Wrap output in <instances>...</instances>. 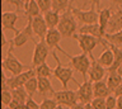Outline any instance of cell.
Wrapping results in <instances>:
<instances>
[{
    "label": "cell",
    "instance_id": "obj_14",
    "mask_svg": "<svg viewBox=\"0 0 122 109\" xmlns=\"http://www.w3.org/2000/svg\"><path fill=\"white\" fill-rule=\"evenodd\" d=\"M32 27H33V32H34V36H37L41 41H45L46 36L48 33V27H47V23H46L45 18L42 15H38L36 18L32 19Z\"/></svg>",
    "mask_w": 122,
    "mask_h": 109
},
{
    "label": "cell",
    "instance_id": "obj_22",
    "mask_svg": "<svg viewBox=\"0 0 122 109\" xmlns=\"http://www.w3.org/2000/svg\"><path fill=\"white\" fill-rule=\"evenodd\" d=\"M24 14L27 17V19H33L38 15H41V9L38 6L37 1H29L24 4Z\"/></svg>",
    "mask_w": 122,
    "mask_h": 109
},
{
    "label": "cell",
    "instance_id": "obj_30",
    "mask_svg": "<svg viewBox=\"0 0 122 109\" xmlns=\"http://www.w3.org/2000/svg\"><path fill=\"white\" fill-rule=\"evenodd\" d=\"M59 104L53 98H43L42 103L40 104V109H57Z\"/></svg>",
    "mask_w": 122,
    "mask_h": 109
},
{
    "label": "cell",
    "instance_id": "obj_50",
    "mask_svg": "<svg viewBox=\"0 0 122 109\" xmlns=\"http://www.w3.org/2000/svg\"><path fill=\"white\" fill-rule=\"evenodd\" d=\"M121 48H122V46H121Z\"/></svg>",
    "mask_w": 122,
    "mask_h": 109
},
{
    "label": "cell",
    "instance_id": "obj_12",
    "mask_svg": "<svg viewBox=\"0 0 122 109\" xmlns=\"http://www.w3.org/2000/svg\"><path fill=\"white\" fill-rule=\"evenodd\" d=\"M78 99L80 104H88L94 99L93 93V84L90 80H85L80 86H78Z\"/></svg>",
    "mask_w": 122,
    "mask_h": 109
},
{
    "label": "cell",
    "instance_id": "obj_3",
    "mask_svg": "<svg viewBox=\"0 0 122 109\" xmlns=\"http://www.w3.org/2000/svg\"><path fill=\"white\" fill-rule=\"evenodd\" d=\"M9 46L10 47H9V50H8V52H6V56L3 60V69L8 70L13 76H15V75H19V74L24 72L25 66L14 56V53H13L14 44L11 43L10 41H9Z\"/></svg>",
    "mask_w": 122,
    "mask_h": 109
},
{
    "label": "cell",
    "instance_id": "obj_26",
    "mask_svg": "<svg viewBox=\"0 0 122 109\" xmlns=\"http://www.w3.org/2000/svg\"><path fill=\"white\" fill-rule=\"evenodd\" d=\"M71 5V0H52V10L56 13L64 14Z\"/></svg>",
    "mask_w": 122,
    "mask_h": 109
},
{
    "label": "cell",
    "instance_id": "obj_6",
    "mask_svg": "<svg viewBox=\"0 0 122 109\" xmlns=\"http://www.w3.org/2000/svg\"><path fill=\"white\" fill-rule=\"evenodd\" d=\"M52 98L57 101L59 105H65V107H69V108H72L74 105L79 103L78 93L69 89H62L60 91H56Z\"/></svg>",
    "mask_w": 122,
    "mask_h": 109
},
{
    "label": "cell",
    "instance_id": "obj_51",
    "mask_svg": "<svg viewBox=\"0 0 122 109\" xmlns=\"http://www.w3.org/2000/svg\"><path fill=\"white\" fill-rule=\"evenodd\" d=\"M71 1H72V0H71Z\"/></svg>",
    "mask_w": 122,
    "mask_h": 109
},
{
    "label": "cell",
    "instance_id": "obj_17",
    "mask_svg": "<svg viewBox=\"0 0 122 109\" xmlns=\"http://www.w3.org/2000/svg\"><path fill=\"white\" fill-rule=\"evenodd\" d=\"M102 44L104 46V51L101 53V56L98 57V60L97 61L101 63V65L104 67V69H107L108 70L111 66L113 65V61H114V55H113V52H112V50L107 46V41H106V38L104 39H102Z\"/></svg>",
    "mask_w": 122,
    "mask_h": 109
},
{
    "label": "cell",
    "instance_id": "obj_11",
    "mask_svg": "<svg viewBox=\"0 0 122 109\" xmlns=\"http://www.w3.org/2000/svg\"><path fill=\"white\" fill-rule=\"evenodd\" d=\"M61 39H62V36H61V33L57 31V29H50L48 33H47V36H46V38H45V42H46V44H47L50 48L59 51V52H61L62 55L66 56V57H69L70 55H69L67 52L60 46Z\"/></svg>",
    "mask_w": 122,
    "mask_h": 109
},
{
    "label": "cell",
    "instance_id": "obj_31",
    "mask_svg": "<svg viewBox=\"0 0 122 109\" xmlns=\"http://www.w3.org/2000/svg\"><path fill=\"white\" fill-rule=\"evenodd\" d=\"M37 4L41 9V13H47L52 10V0H37Z\"/></svg>",
    "mask_w": 122,
    "mask_h": 109
},
{
    "label": "cell",
    "instance_id": "obj_1",
    "mask_svg": "<svg viewBox=\"0 0 122 109\" xmlns=\"http://www.w3.org/2000/svg\"><path fill=\"white\" fill-rule=\"evenodd\" d=\"M57 31L61 33L62 38H74L76 34V31H79L78 20H76V18L71 12V5L67 9V12L61 14V19L59 25H57Z\"/></svg>",
    "mask_w": 122,
    "mask_h": 109
},
{
    "label": "cell",
    "instance_id": "obj_19",
    "mask_svg": "<svg viewBox=\"0 0 122 109\" xmlns=\"http://www.w3.org/2000/svg\"><path fill=\"white\" fill-rule=\"evenodd\" d=\"M38 79V93L40 95H42L43 98H47L48 94H51L53 96L55 94V89L52 86V82L48 77H37Z\"/></svg>",
    "mask_w": 122,
    "mask_h": 109
},
{
    "label": "cell",
    "instance_id": "obj_20",
    "mask_svg": "<svg viewBox=\"0 0 122 109\" xmlns=\"http://www.w3.org/2000/svg\"><path fill=\"white\" fill-rule=\"evenodd\" d=\"M93 93H94V98H108L112 91L109 90L108 85H107L106 81H97V82H93Z\"/></svg>",
    "mask_w": 122,
    "mask_h": 109
},
{
    "label": "cell",
    "instance_id": "obj_45",
    "mask_svg": "<svg viewBox=\"0 0 122 109\" xmlns=\"http://www.w3.org/2000/svg\"><path fill=\"white\" fill-rule=\"evenodd\" d=\"M116 72H117L118 75H121V76H122V63H121L120 66H118V69H117V71H116Z\"/></svg>",
    "mask_w": 122,
    "mask_h": 109
},
{
    "label": "cell",
    "instance_id": "obj_38",
    "mask_svg": "<svg viewBox=\"0 0 122 109\" xmlns=\"http://www.w3.org/2000/svg\"><path fill=\"white\" fill-rule=\"evenodd\" d=\"M113 95L116 96V98H120V96H122V84H121V85L118 86V88H117V89L113 91Z\"/></svg>",
    "mask_w": 122,
    "mask_h": 109
},
{
    "label": "cell",
    "instance_id": "obj_33",
    "mask_svg": "<svg viewBox=\"0 0 122 109\" xmlns=\"http://www.w3.org/2000/svg\"><path fill=\"white\" fill-rule=\"evenodd\" d=\"M106 108L107 109H117V98L111 94L108 98H106Z\"/></svg>",
    "mask_w": 122,
    "mask_h": 109
},
{
    "label": "cell",
    "instance_id": "obj_29",
    "mask_svg": "<svg viewBox=\"0 0 122 109\" xmlns=\"http://www.w3.org/2000/svg\"><path fill=\"white\" fill-rule=\"evenodd\" d=\"M104 38L108 41L109 43H112L117 47L122 46V31H118L116 33H106Z\"/></svg>",
    "mask_w": 122,
    "mask_h": 109
},
{
    "label": "cell",
    "instance_id": "obj_40",
    "mask_svg": "<svg viewBox=\"0 0 122 109\" xmlns=\"http://www.w3.org/2000/svg\"><path fill=\"white\" fill-rule=\"evenodd\" d=\"M117 109H122V96L117 98Z\"/></svg>",
    "mask_w": 122,
    "mask_h": 109
},
{
    "label": "cell",
    "instance_id": "obj_2",
    "mask_svg": "<svg viewBox=\"0 0 122 109\" xmlns=\"http://www.w3.org/2000/svg\"><path fill=\"white\" fill-rule=\"evenodd\" d=\"M51 55H52V57L55 58V61L57 63L56 67L53 69V76L62 84V89H67V84L71 80L74 81L78 86H80V84L74 79V69H71L70 66H62L61 65L60 60H59V57H57V55L55 53V52H51Z\"/></svg>",
    "mask_w": 122,
    "mask_h": 109
},
{
    "label": "cell",
    "instance_id": "obj_16",
    "mask_svg": "<svg viewBox=\"0 0 122 109\" xmlns=\"http://www.w3.org/2000/svg\"><path fill=\"white\" fill-rule=\"evenodd\" d=\"M79 34H89V36H93L98 39H104L106 37V31H103L102 27L99 25L98 23L95 24H89V25H83V27L79 28Z\"/></svg>",
    "mask_w": 122,
    "mask_h": 109
},
{
    "label": "cell",
    "instance_id": "obj_4",
    "mask_svg": "<svg viewBox=\"0 0 122 109\" xmlns=\"http://www.w3.org/2000/svg\"><path fill=\"white\" fill-rule=\"evenodd\" d=\"M67 58L70 60L69 66L72 67L75 71H78L79 74H81V76L84 77V81H85L86 75L89 74V70L92 66V61H90L89 55L81 53V55H76V56H69Z\"/></svg>",
    "mask_w": 122,
    "mask_h": 109
},
{
    "label": "cell",
    "instance_id": "obj_7",
    "mask_svg": "<svg viewBox=\"0 0 122 109\" xmlns=\"http://www.w3.org/2000/svg\"><path fill=\"white\" fill-rule=\"evenodd\" d=\"M74 38L78 42L80 50H81L83 53L86 55H92V52L94 51V48L98 46V44H102V39H98L93 36L89 34H75Z\"/></svg>",
    "mask_w": 122,
    "mask_h": 109
},
{
    "label": "cell",
    "instance_id": "obj_34",
    "mask_svg": "<svg viewBox=\"0 0 122 109\" xmlns=\"http://www.w3.org/2000/svg\"><path fill=\"white\" fill-rule=\"evenodd\" d=\"M90 103H92L94 109H107L106 108V99H103V98H94Z\"/></svg>",
    "mask_w": 122,
    "mask_h": 109
},
{
    "label": "cell",
    "instance_id": "obj_27",
    "mask_svg": "<svg viewBox=\"0 0 122 109\" xmlns=\"http://www.w3.org/2000/svg\"><path fill=\"white\" fill-rule=\"evenodd\" d=\"M34 71H36V75L37 77H51L53 76V70L50 67L47 63H42V65L37 66L36 69H34Z\"/></svg>",
    "mask_w": 122,
    "mask_h": 109
},
{
    "label": "cell",
    "instance_id": "obj_32",
    "mask_svg": "<svg viewBox=\"0 0 122 109\" xmlns=\"http://www.w3.org/2000/svg\"><path fill=\"white\" fill-rule=\"evenodd\" d=\"M11 101H13V96H11V90H6V91H1V103L3 107H8Z\"/></svg>",
    "mask_w": 122,
    "mask_h": 109
},
{
    "label": "cell",
    "instance_id": "obj_23",
    "mask_svg": "<svg viewBox=\"0 0 122 109\" xmlns=\"http://www.w3.org/2000/svg\"><path fill=\"white\" fill-rule=\"evenodd\" d=\"M98 24L102 27L103 31L107 32V27H108L109 24V20L111 18H112V10H111V8H104V9H101L98 12Z\"/></svg>",
    "mask_w": 122,
    "mask_h": 109
},
{
    "label": "cell",
    "instance_id": "obj_41",
    "mask_svg": "<svg viewBox=\"0 0 122 109\" xmlns=\"http://www.w3.org/2000/svg\"><path fill=\"white\" fill-rule=\"evenodd\" d=\"M70 109H85V108H84V104H80V103H78L76 105H74V107L70 108Z\"/></svg>",
    "mask_w": 122,
    "mask_h": 109
},
{
    "label": "cell",
    "instance_id": "obj_8",
    "mask_svg": "<svg viewBox=\"0 0 122 109\" xmlns=\"http://www.w3.org/2000/svg\"><path fill=\"white\" fill-rule=\"evenodd\" d=\"M33 27H32V19H27V24L25 27L22 29V31H19V33H17V34L14 36L13 39H10V42L14 44V47H23L24 44L28 42V41H33ZM36 43V42H34Z\"/></svg>",
    "mask_w": 122,
    "mask_h": 109
},
{
    "label": "cell",
    "instance_id": "obj_35",
    "mask_svg": "<svg viewBox=\"0 0 122 109\" xmlns=\"http://www.w3.org/2000/svg\"><path fill=\"white\" fill-rule=\"evenodd\" d=\"M4 3H6V4H11L15 6V9H17V13L20 12L22 9H24V3H23V0H3Z\"/></svg>",
    "mask_w": 122,
    "mask_h": 109
},
{
    "label": "cell",
    "instance_id": "obj_48",
    "mask_svg": "<svg viewBox=\"0 0 122 109\" xmlns=\"http://www.w3.org/2000/svg\"><path fill=\"white\" fill-rule=\"evenodd\" d=\"M3 109H10L9 107H3Z\"/></svg>",
    "mask_w": 122,
    "mask_h": 109
},
{
    "label": "cell",
    "instance_id": "obj_47",
    "mask_svg": "<svg viewBox=\"0 0 122 109\" xmlns=\"http://www.w3.org/2000/svg\"><path fill=\"white\" fill-rule=\"evenodd\" d=\"M15 109H24V105H18Z\"/></svg>",
    "mask_w": 122,
    "mask_h": 109
},
{
    "label": "cell",
    "instance_id": "obj_46",
    "mask_svg": "<svg viewBox=\"0 0 122 109\" xmlns=\"http://www.w3.org/2000/svg\"><path fill=\"white\" fill-rule=\"evenodd\" d=\"M29 1H37V0H23V3H24V4H25V3H29Z\"/></svg>",
    "mask_w": 122,
    "mask_h": 109
},
{
    "label": "cell",
    "instance_id": "obj_44",
    "mask_svg": "<svg viewBox=\"0 0 122 109\" xmlns=\"http://www.w3.org/2000/svg\"><path fill=\"white\" fill-rule=\"evenodd\" d=\"M84 108H85V109H94V108H93V105H92V103L84 104Z\"/></svg>",
    "mask_w": 122,
    "mask_h": 109
},
{
    "label": "cell",
    "instance_id": "obj_42",
    "mask_svg": "<svg viewBox=\"0 0 122 109\" xmlns=\"http://www.w3.org/2000/svg\"><path fill=\"white\" fill-rule=\"evenodd\" d=\"M1 37H3V43H1V46H3V47H5V46H6V44L9 43V42L6 41V38H5V34H4V33L1 34Z\"/></svg>",
    "mask_w": 122,
    "mask_h": 109
},
{
    "label": "cell",
    "instance_id": "obj_49",
    "mask_svg": "<svg viewBox=\"0 0 122 109\" xmlns=\"http://www.w3.org/2000/svg\"><path fill=\"white\" fill-rule=\"evenodd\" d=\"M57 109H62V108H61V105H59V108H57Z\"/></svg>",
    "mask_w": 122,
    "mask_h": 109
},
{
    "label": "cell",
    "instance_id": "obj_37",
    "mask_svg": "<svg viewBox=\"0 0 122 109\" xmlns=\"http://www.w3.org/2000/svg\"><path fill=\"white\" fill-rule=\"evenodd\" d=\"M6 90H9V88H8V77L5 76V74L3 71L1 72V91H6Z\"/></svg>",
    "mask_w": 122,
    "mask_h": 109
},
{
    "label": "cell",
    "instance_id": "obj_10",
    "mask_svg": "<svg viewBox=\"0 0 122 109\" xmlns=\"http://www.w3.org/2000/svg\"><path fill=\"white\" fill-rule=\"evenodd\" d=\"M36 76L37 75H36L34 69H28L24 72L15 75V76L11 75V77L8 79V88H9V90H14L17 88H23L27 84V81L30 80L32 77H36Z\"/></svg>",
    "mask_w": 122,
    "mask_h": 109
},
{
    "label": "cell",
    "instance_id": "obj_39",
    "mask_svg": "<svg viewBox=\"0 0 122 109\" xmlns=\"http://www.w3.org/2000/svg\"><path fill=\"white\" fill-rule=\"evenodd\" d=\"M89 1L92 3V5L95 6V8L98 9V12L101 10V9H99V5H101V1H102V0H89Z\"/></svg>",
    "mask_w": 122,
    "mask_h": 109
},
{
    "label": "cell",
    "instance_id": "obj_15",
    "mask_svg": "<svg viewBox=\"0 0 122 109\" xmlns=\"http://www.w3.org/2000/svg\"><path fill=\"white\" fill-rule=\"evenodd\" d=\"M19 19V15L17 12H4L1 14V24L3 29H9V31L14 32L15 34L19 33V31L15 28V23Z\"/></svg>",
    "mask_w": 122,
    "mask_h": 109
},
{
    "label": "cell",
    "instance_id": "obj_36",
    "mask_svg": "<svg viewBox=\"0 0 122 109\" xmlns=\"http://www.w3.org/2000/svg\"><path fill=\"white\" fill-rule=\"evenodd\" d=\"M24 109H40V104H38L33 98L29 96L28 100H27V103L24 104Z\"/></svg>",
    "mask_w": 122,
    "mask_h": 109
},
{
    "label": "cell",
    "instance_id": "obj_25",
    "mask_svg": "<svg viewBox=\"0 0 122 109\" xmlns=\"http://www.w3.org/2000/svg\"><path fill=\"white\" fill-rule=\"evenodd\" d=\"M106 82H107V85H108L109 90H111V91H112V94H113L114 90H116L118 86L122 84V76H121V75H118L117 72H109V75H108V77H107Z\"/></svg>",
    "mask_w": 122,
    "mask_h": 109
},
{
    "label": "cell",
    "instance_id": "obj_24",
    "mask_svg": "<svg viewBox=\"0 0 122 109\" xmlns=\"http://www.w3.org/2000/svg\"><path fill=\"white\" fill-rule=\"evenodd\" d=\"M11 96H13L14 101H17V103L20 104V105H24L27 103V100H28V98H29V95L27 94L24 88H17V89L11 90Z\"/></svg>",
    "mask_w": 122,
    "mask_h": 109
},
{
    "label": "cell",
    "instance_id": "obj_5",
    "mask_svg": "<svg viewBox=\"0 0 122 109\" xmlns=\"http://www.w3.org/2000/svg\"><path fill=\"white\" fill-rule=\"evenodd\" d=\"M97 8L92 5V8L89 10H81L79 8L71 5V12L74 14V17L76 18V20L83 23V25H89V24H95L98 23V12L95 10Z\"/></svg>",
    "mask_w": 122,
    "mask_h": 109
},
{
    "label": "cell",
    "instance_id": "obj_21",
    "mask_svg": "<svg viewBox=\"0 0 122 109\" xmlns=\"http://www.w3.org/2000/svg\"><path fill=\"white\" fill-rule=\"evenodd\" d=\"M43 18H45L46 23H47L48 29H57V25H59L60 19H61V15L59 13L53 12V10H50V12L43 14Z\"/></svg>",
    "mask_w": 122,
    "mask_h": 109
},
{
    "label": "cell",
    "instance_id": "obj_13",
    "mask_svg": "<svg viewBox=\"0 0 122 109\" xmlns=\"http://www.w3.org/2000/svg\"><path fill=\"white\" fill-rule=\"evenodd\" d=\"M89 57H90V61H92V66H90L89 74H88V75H89V80L92 82L102 81L103 77H104V75H106V69L94 58L93 53L89 55Z\"/></svg>",
    "mask_w": 122,
    "mask_h": 109
},
{
    "label": "cell",
    "instance_id": "obj_28",
    "mask_svg": "<svg viewBox=\"0 0 122 109\" xmlns=\"http://www.w3.org/2000/svg\"><path fill=\"white\" fill-rule=\"evenodd\" d=\"M23 88L25 89L27 94L32 98V95H34V94L38 91V79H37V76L32 77L30 80H28V81H27V84L23 86Z\"/></svg>",
    "mask_w": 122,
    "mask_h": 109
},
{
    "label": "cell",
    "instance_id": "obj_43",
    "mask_svg": "<svg viewBox=\"0 0 122 109\" xmlns=\"http://www.w3.org/2000/svg\"><path fill=\"white\" fill-rule=\"evenodd\" d=\"M111 1H112L113 4L118 5V6H121V5H122V0H111Z\"/></svg>",
    "mask_w": 122,
    "mask_h": 109
},
{
    "label": "cell",
    "instance_id": "obj_18",
    "mask_svg": "<svg viewBox=\"0 0 122 109\" xmlns=\"http://www.w3.org/2000/svg\"><path fill=\"white\" fill-rule=\"evenodd\" d=\"M118 31H122V5L118 6L114 13H112V18L107 27V33H116Z\"/></svg>",
    "mask_w": 122,
    "mask_h": 109
},
{
    "label": "cell",
    "instance_id": "obj_9",
    "mask_svg": "<svg viewBox=\"0 0 122 109\" xmlns=\"http://www.w3.org/2000/svg\"><path fill=\"white\" fill-rule=\"evenodd\" d=\"M50 53V47L46 44L45 41L34 43V50H33V56H32V69H36L37 66L46 63V60Z\"/></svg>",
    "mask_w": 122,
    "mask_h": 109
}]
</instances>
